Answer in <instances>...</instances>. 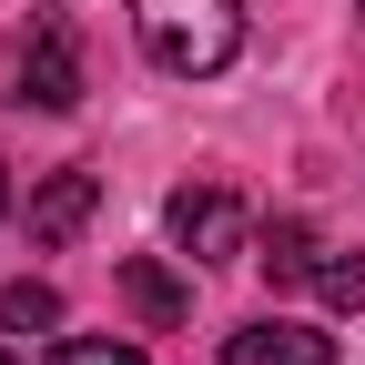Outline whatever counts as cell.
<instances>
[{"mask_svg":"<svg viewBox=\"0 0 365 365\" xmlns=\"http://www.w3.org/2000/svg\"><path fill=\"white\" fill-rule=\"evenodd\" d=\"M0 365H11V355H0Z\"/></svg>","mask_w":365,"mask_h":365,"instance_id":"cell-12","label":"cell"},{"mask_svg":"<svg viewBox=\"0 0 365 365\" xmlns=\"http://www.w3.org/2000/svg\"><path fill=\"white\" fill-rule=\"evenodd\" d=\"M173 244L193 254V264L244 254V203L223 193V182H182V193H173Z\"/></svg>","mask_w":365,"mask_h":365,"instance_id":"cell-2","label":"cell"},{"mask_svg":"<svg viewBox=\"0 0 365 365\" xmlns=\"http://www.w3.org/2000/svg\"><path fill=\"white\" fill-rule=\"evenodd\" d=\"M91 213H102V182H91V173H51V182L21 203V223H31V244H41V254H51V244H71Z\"/></svg>","mask_w":365,"mask_h":365,"instance_id":"cell-4","label":"cell"},{"mask_svg":"<svg viewBox=\"0 0 365 365\" xmlns=\"http://www.w3.org/2000/svg\"><path fill=\"white\" fill-rule=\"evenodd\" d=\"M0 203H11V182H0Z\"/></svg>","mask_w":365,"mask_h":365,"instance_id":"cell-11","label":"cell"},{"mask_svg":"<svg viewBox=\"0 0 365 365\" xmlns=\"http://www.w3.org/2000/svg\"><path fill=\"white\" fill-rule=\"evenodd\" d=\"M132 31L173 81H213L244 51V0H132Z\"/></svg>","mask_w":365,"mask_h":365,"instance_id":"cell-1","label":"cell"},{"mask_svg":"<svg viewBox=\"0 0 365 365\" xmlns=\"http://www.w3.org/2000/svg\"><path fill=\"white\" fill-rule=\"evenodd\" d=\"M51 365H143V345H112V335H61Z\"/></svg>","mask_w":365,"mask_h":365,"instance_id":"cell-10","label":"cell"},{"mask_svg":"<svg viewBox=\"0 0 365 365\" xmlns=\"http://www.w3.org/2000/svg\"><path fill=\"white\" fill-rule=\"evenodd\" d=\"M122 304L143 314V325H182V304H193V294H182V274H173V264L132 254V264H122Z\"/></svg>","mask_w":365,"mask_h":365,"instance_id":"cell-6","label":"cell"},{"mask_svg":"<svg viewBox=\"0 0 365 365\" xmlns=\"http://www.w3.org/2000/svg\"><path fill=\"white\" fill-rule=\"evenodd\" d=\"M223 365H335V345L314 325H284V314H264V325L223 335Z\"/></svg>","mask_w":365,"mask_h":365,"instance_id":"cell-5","label":"cell"},{"mask_svg":"<svg viewBox=\"0 0 365 365\" xmlns=\"http://www.w3.org/2000/svg\"><path fill=\"white\" fill-rule=\"evenodd\" d=\"M254 264L274 274V284H314V264H325V254H314V223H274Z\"/></svg>","mask_w":365,"mask_h":365,"instance_id":"cell-7","label":"cell"},{"mask_svg":"<svg viewBox=\"0 0 365 365\" xmlns=\"http://www.w3.org/2000/svg\"><path fill=\"white\" fill-rule=\"evenodd\" d=\"M314 294H325L335 314H355L365 304V254H325V264H314Z\"/></svg>","mask_w":365,"mask_h":365,"instance_id":"cell-9","label":"cell"},{"mask_svg":"<svg viewBox=\"0 0 365 365\" xmlns=\"http://www.w3.org/2000/svg\"><path fill=\"white\" fill-rule=\"evenodd\" d=\"M355 11H365V0H355Z\"/></svg>","mask_w":365,"mask_h":365,"instance_id":"cell-13","label":"cell"},{"mask_svg":"<svg viewBox=\"0 0 365 365\" xmlns=\"http://www.w3.org/2000/svg\"><path fill=\"white\" fill-rule=\"evenodd\" d=\"M21 102L41 112H71L81 102V41L51 21V31H31V51H21Z\"/></svg>","mask_w":365,"mask_h":365,"instance_id":"cell-3","label":"cell"},{"mask_svg":"<svg viewBox=\"0 0 365 365\" xmlns=\"http://www.w3.org/2000/svg\"><path fill=\"white\" fill-rule=\"evenodd\" d=\"M51 325H61L51 284H0V335H51Z\"/></svg>","mask_w":365,"mask_h":365,"instance_id":"cell-8","label":"cell"}]
</instances>
